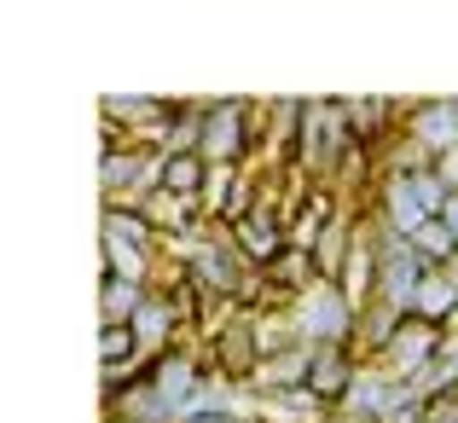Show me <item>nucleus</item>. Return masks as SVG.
<instances>
[{"mask_svg": "<svg viewBox=\"0 0 458 423\" xmlns=\"http://www.w3.org/2000/svg\"><path fill=\"white\" fill-rule=\"evenodd\" d=\"M354 377H360V348L354 343H313L308 348V394L325 412L354 401Z\"/></svg>", "mask_w": 458, "mask_h": 423, "instance_id": "f257e3e1", "label": "nucleus"}, {"mask_svg": "<svg viewBox=\"0 0 458 423\" xmlns=\"http://www.w3.org/2000/svg\"><path fill=\"white\" fill-rule=\"evenodd\" d=\"M203 180H209V157L186 151V157H163V168H157V186L174 191V198L198 203L203 198Z\"/></svg>", "mask_w": 458, "mask_h": 423, "instance_id": "f03ea898", "label": "nucleus"}, {"mask_svg": "<svg viewBox=\"0 0 458 423\" xmlns=\"http://www.w3.org/2000/svg\"><path fill=\"white\" fill-rule=\"evenodd\" d=\"M313 348V343H308ZM308 348H284V354H267L256 366V383L267 394H284V389H308Z\"/></svg>", "mask_w": 458, "mask_h": 423, "instance_id": "7ed1b4c3", "label": "nucleus"}, {"mask_svg": "<svg viewBox=\"0 0 458 423\" xmlns=\"http://www.w3.org/2000/svg\"><path fill=\"white\" fill-rule=\"evenodd\" d=\"M406 244H412L418 256L429 261V267H447V261L458 256V226H447V221L436 215V221H424V226H418L412 238H406Z\"/></svg>", "mask_w": 458, "mask_h": 423, "instance_id": "20e7f679", "label": "nucleus"}]
</instances>
